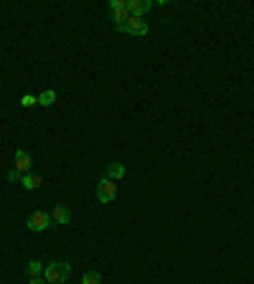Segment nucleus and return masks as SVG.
Wrapping results in <instances>:
<instances>
[{
    "mask_svg": "<svg viewBox=\"0 0 254 284\" xmlns=\"http://www.w3.org/2000/svg\"><path fill=\"white\" fill-rule=\"evenodd\" d=\"M117 31H122V33H130V36H148V21L130 16V21H127L124 26H119Z\"/></svg>",
    "mask_w": 254,
    "mask_h": 284,
    "instance_id": "nucleus-4",
    "label": "nucleus"
},
{
    "mask_svg": "<svg viewBox=\"0 0 254 284\" xmlns=\"http://www.w3.org/2000/svg\"><path fill=\"white\" fill-rule=\"evenodd\" d=\"M26 226H28V231L41 233V231H46L49 226H54V221H51V213H46V211H33V213L28 216Z\"/></svg>",
    "mask_w": 254,
    "mask_h": 284,
    "instance_id": "nucleus-2",
    "label": "nucleus"
},
{
    "mask_svg": "<svg viewBox=\"0 0 254 284\" xmlns=\"http://www.w3.org/2000/svg\"><path fill=\"white\" fill-rule=\"evenodd\" d=\"M104 178H109V180H122V178H124V165H122V162H109Z\"/></svg>",
    "mask_w": 254,
    "mask_h": 284,
    "instance_id": "nucleus-10",
    "label": "nucleus"
},
{
    "mask_svg": "<svg viewBox=\"0 0 254 284\" xmlns=\"http://www.w3.org/2000/svg\"><path fill=\"white\" fill-rule=\"evenodd\" d=\"M81 284H102V274L99 271H87L81 279Z\"/></svg>",
    "mask_w": 254,
    "mask_h": 284,
    "instance_id": "nucleus-13",
    "label": "nucleus"
},
{
    "mask_svg": "<svg viewBox=\"0 0 254 284\" xmlns=\"http://www.w3.org/2000/svg\"><path fill=\"white\" fill-rule=\"evenodd\" d=\"M51 221L59 223V226H66V223L71 221V211H69L66 206H56V208L51 211Z\"/></svg>",
    "mask_w": 254,
    "mask_h": 284,
    "instance_id": "nucleus-7",
    "label": "nucleus"
},
{
    "mask_svg": "<svg viewBox=\"0 0 254 284\" xmlns=\"http://www.w3.org/2000/svg\"><path fill=\"white\" fill-rule=\"evenodd\" d=\"M109 21H114L117 28L124 26L127 21H130V11H127V6H124V8H112V11H109Z\"/></svg>",
    "mask_w": 254,
    "mask_h": 284,
    "instance_id": "nucleus-8",
    "label": "nucleus"
},
{
    "mask_svg": "<svg viewBox=\"0 0 254 284\" xmlns=\"http://www.w3.org/2000/svg\"><path fill=\"white\" fill-rule=\"evenodd\" d=\"M44 274H46V281L49 284H59V281H66L71 276V266L66 261H51L44 269Z\"/></svg>",
    "mask_w": 254,
    "mask_h": 284,
    "instance_id": "nucleus-1",
    "label": "nucleus"
},
{
    "mask_svg": "<svg viewBox=\"0 0 254 284\" xmlns=\"http://www.w3.org/2000/svg\"><path fill=\"white\" fill-rule=\"evenodd\" d=\"M28 284H46V279H44V276H33Z\"/></svg>",
    "mask_w": 254,
    "mask_h": 284,
    "instance_id": "nucleus-17",
    "label": "nucleus"
},
{
    "mask_svg": "<svg viewBox=\"0 0 254 284\" xmlns=\"http://www.w3.org/2000/svg\"><path fill=\"white\" fill-rule=\"evenodd\" d=\"M97 198H99V203H112L117 198V183L109 178H102L97 183Z\"/></svg>",
    "mask_w": 254,
    "mask_h": 284,
    "instance_id": "nucleus-3",
    "label": "nucleus"
},
{
    "mask_svg": "<svg viewBox=\"0 0 254 284\" xmlns=\"http://www.w3.org/2000/svg\"><path fill=\"white\" fill-rule=\"evenodd\" d=\"M31 165H33V157H31V152H26V150H18L16 152V170L21 173V175H26L28 170H31Z\"/></svg>",
    "mask_w": 254,
    "mask_h": 284,
    "instance_id": "nucleus-6",
    "label": "nucleus"
},
{
    "mask_svg": "<svg viewBox=\"0 0 254 284\" xmlns=\"http://www.w3.org/2000/svg\"><path fill=\"white\" fill-rule=\"evenodd\" d=\"M150 8H153L150 0H127V11L135 18H143L145 13H150Z\"/></svg>",
    "mask_w": 254,
    "mask_h": 284,
    "instance_id": "nucleus-5",
    "label": "nucleus"
},
{
    "mask_svg": "<svg viewBox=\"0 0 254 284\" xmlns=\"http://www.w3.org/2000/svg\"><path fill=\"white\" fill-rule=\"evenodd\" d=\"M124 6H127L124 0H112V3H109V11H112V8H124Z\"/></svg>",
    "mask_w": 254,
    "mask_h": 284,
    "instance_id": "nucleus-16",
    "label": "nucleus"
},
{
    "mask_svg": "<svg viewBox=\"0 0 254 284\" xmlns=\"http://www.w3.org/2000/svg\"><path fill=\"white\" fill-rule=\"evenodd\" d=\"M41 274H44V261L33 259V261H28V264H26V276H28V279L41 276Z\"/></svg>",
    "mask_w": 254,
    "mask_h": 284,
    "instance_id": "nucleus-11",
    "label": "nucleus"
},
{
    "mask_svg": "<svg viewBox=\"0 0 254 284\" xmlns=\"http://www.w3.org/2000/svg\"><path fill=\"white\" fill-rule=\"evenodd\" d=\"M38 104H41V107H54V104H56V92H54V89L41 92V94H38Z\"/></svg>",
    "mask_w": 254,
    "mask_h": 284,
    "instance_id": "nucleus-12",
    "label": "nucleus"
},
{
    "mask_svg": "<svg viewBox=\"0 0 254 284\" xmlns=\"http://www.w3.org/2000/svg\"><path fill=\"white\" fill-rule=\"evenodd\" d=\"M41 175H36V173H26L23 178H21V185H23V190H38L41 188Z\"/></svg>",
    "mask_w": 254,
    "mask_h": 284,
    "instance_id": "nucleus-9",
    "label": "nucleus"
},
{
    "mask_svg": "<svg viewBox=\"0 0 254 284\" xmlns=\"http://www.w3.org/2000/svg\"><path fill=\"white\" fill-rule=\"evenodd\" d=\"M21 178H23V175H21L16 168H11V173H8V180H13V183H21Z\"/></svg>",
    "mask_w": 254,
    "mask_h": 284,
    "instance_id": "nucleus-15",
    "label": "nucleus"
},
{
    "mask_svg": "<svg viewBox=\"0 0 254 284\" xmlns=\"http://www.w3.org/2000/svg\"><path fill=\"white\" fill-rule=\"evenodd\" d=\"M33 104H38V97L36 94H23L21 97V107H33Z\"/></svg>",
    "mask_w": 254,
    "mask_h": 284,
    "instance_id": "nucleus-14",
    "label": "nucleus"
}]
</instances>
